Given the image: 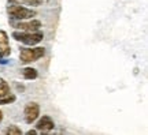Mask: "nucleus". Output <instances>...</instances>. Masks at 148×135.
I'll use <instances>...</instances> for the list:
<instances>
[{"label":"nucleus","instance_id":"5","mask_svg":"<svg viewBox=\"0 0 148 135\" xmlns=\"http://www.w3.org/2000/svg\"><path fill=\"white\" fill-rule=\"evenodd\" d=\"M12 26L25 31H37L41 27V22L37 19H30L27 22H12Z\"/></svg>","mask_w":148,"mask_h":135},{"label":"nucleus","instance_id":"12","mask_svg":"<svg viewBox=\"0 0 148 135\" xmlns=\"http://www.w3.org/2000/svg\"><path fill=\"white\" fill-rule=\"evenodd\" d=\"M15 101V96H5V97H0V105H5V104H11Z\"/></svg>","mask_w":148,"mask_h":135},{"label":"nucleus","instance_id":"8","mask_svg":"<svg viewBox=\"0 0 148 135\" xmlns=\"http://www.w3.org/2000/svg\"><path fill=\"white\" fill-rule=\"evenodd\" d=\"M14 4H26V5H41L42 0H8Z\"/></svg>","mask_w":148,"mask_h":135},{"label":"nucleus","instance_id":"1","mask_svg":"<svg viewBox=\"0 0 148 135\" xmlns=\"http://www.w3.org/2000/svg\"><path fill=\"white\" fill-rule=\"evenodd\" d=\"M12 37L15 38L16 41H21L23 44H26V45H36V44L42 41L44 34L40 33V31H23V33L14 31Z\"/></svg>","mask_w":148,"mask_h":135},{"label":"nucleus","instance_id":"4","mask_svg":"<svg viewBox=\"0 0 148 135\" xmlns=\"http://www.w3.org/2000/svg\"><path fill=\"white\" fill-rule=\"evenodd\" d=\"M25 120L26 123L32 124L33 121H36L37 117L40 116V107L36 102H29V104L25 107Z\"/></svg>","mask_w":148,"mask_h":135},{"label":"nucleus","instance_id":"9","mask_svg":"<svg viewBox=\"0 0 148 135\" xmlns=\"http://www.w3.org/2000/svg\"><path fill=\"white\" fill-rule=\"evenodd\" d=\"M22 75L25 79H36L37 78V71L32 67H26L22 70Z\"/></svg>","mask_w":148,"mask_h":135},{"label":"nucleus","instance_id":"11","mask_svg":"<svg viewBox=\"0 0 148 135\" xmlns=\"http://www.w3.org/2000/svg\"><path fill=\"white\" fill-rule=\"evenodd\" d=\"M4 134H8V135H21L22 131L21 128H18L16 126H10L8 128L4 130Z\"/></svg>","mask_w":148,"mask_h":135},{"label":"nucleus","instance_id":"10","mask_svg":"<svg viewBox=\"0 0 148 135\" xmlns=\"http://www.w3.org/2000/svg\"><path fill=\"white\" fill-rule=\"evenodd\" d=\"M10 94V86L4 79L0 78V97H5Z\"/></svg>","mask_w":148,"mask_h":135},{"label":"nucleus","instance_id":"13","mask_svg":"<svg viewBox=\"0 0 148 135\" xmlns=\"http://www.w3.org/2000/svg\"><path fill=\"white\" fill-rule=\"evenodd\" d=\"M26 134H27V135H34V134H37V131H34V130H30V131H27Z\"/></svg>","mask_w":148,"mask_h":135},{"label":"nucleus","instance_id":"6","mask_svg":"<svg viewBox=\"0 0 148 135\" xmlns=\"http://www.w3.org/2000/svg\"><path fill=\"white\" fill-rule=\"evenodd\" d=\"M11 52L10 44H8V36L4 30H0V59L8 56Z\"/></svg>","mask_w":148,"mask_h":135},{"label":"nucleus","instance_id":"14","mask_svg":"<svg viewBox=\"0 0 148 135\" xmlns=\"http://www.w3.org/2000/svg\"><path fill=\"white\" fill-rule=\"evenodd\" d=\"M3 120V113H1V111H0V121Z\"/></svg>","mask_w":148,"mask_h":135},{"label":"nucleus","instance_id":"3","mask_svg":"<svg viewBox=\"0 0 148 135\" xmlns=\"http://www.w3.org/2000/svg\"><path fill=\"white\" fill-rule=\"evenodd\" d=\"M44 48L41 47H37V48H22L21 53H19V59H21L22 63H32L38 60L40 57L44 56Z\"/></svg>","mask_w":148,"mask_h":135},{"label":"nucleus","instance_id":"2","mask_svg":"<svg viewBox=\"0 0 148 135\" xmlns=\"http://www.w3.org/2000/svg\"><path fill=\"white\" fill-rule=\"evenodd\" d=\"M8 14H10L14 19L18 21H23V19H32L33 16H36V11L26 8L22 4H14L8 7Z\"/></svg>","mask_w":148,"mask_h":135},{"label":"nucleus","instance_id":"7","mask_svg":"<svg viewBox=\"0 0 148 135\" xmlns=\"http://www.w3.org/2000/svg\"><path fill=\"white\" fill-rule=\"evenodd\" d=\"M36 127L38 131H51L55 127V123H53V120L49 116H42L41 119L37 121Z\"/></svg>","mask_w":148,"mask_h":135}]
</instances>
